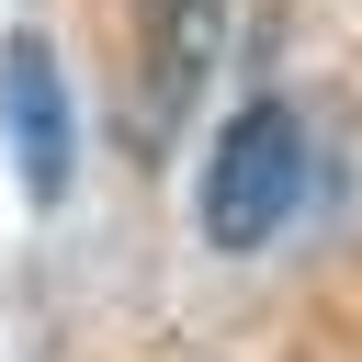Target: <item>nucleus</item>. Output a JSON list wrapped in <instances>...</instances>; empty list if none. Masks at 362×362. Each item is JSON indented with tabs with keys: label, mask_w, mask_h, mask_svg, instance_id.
I'll return each mask as SVG.
<instances>
[{
	"label": "nucleus",
	"mask_w": 362,
	"mask_h": 362,
	"mask_svg": "<svg viewBox=\"0 0 362 362\" xmlns=\"http://www.w3.org/2000/svg\"><path fill=\"white\" fill-rule=\"evenodd\" d=\"M305 158H317L305 113H294L283 90H249V102L204 136V170H192V226H204L215 249H260V238L305 204Z\"/></svg>",
	"instance_id": "1"
},
{
	"label": "nucleus",
	"mask_w": 362,
	"mask_h": 362,
	"mask_svg": "<svg viewBox=\"0 0 362 362\" xmlns=\"http://www.w3.org/2000/svg\"><path fill=\"white\" fill-rule=\"evenodd\" d=\"M226 11L238 0H136V136L147 147L192 113V90L226 45Z\"/></svg>",
	"instance_id": "2"
},
{
	"label": "nucleus",
	"mask_w": 362,
	"mask_h": 362,
	"mask_svg": "<svg viewBox=\"0 0 362 362\" xmlns=\"http://www.w3.org/2000/svg\"><path fill=\"white\" fill-rule=\"evenodd\" d=\"M0 124H11V158H23V192L57 204L68 192V158H79V113H68V68L45 34H23L0 57Z\"/></svg>",
	"instance_id": "3"
}]
</instances>
